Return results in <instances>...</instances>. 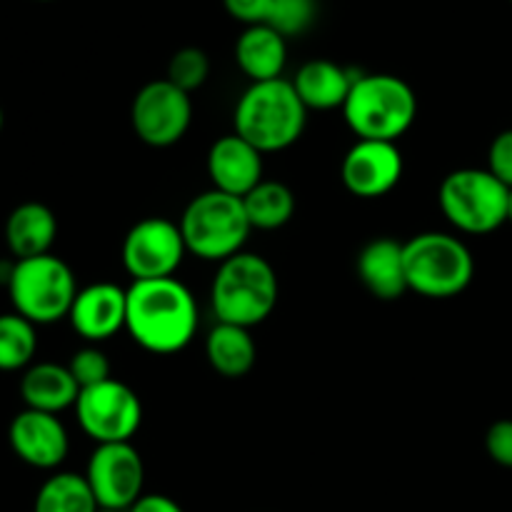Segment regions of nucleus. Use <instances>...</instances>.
Instances as JSON below:
<instances>
[{"label": "nucleus", "mask_w": 512, "mask_h": 512, "mask_svg": "<svg viewBox=\"0 0 512 512\" xmlns=\"http://www.w3.org/2000/svg\"><path fill=\"white\" fill-rule=\"evenodd\" d=\"M125 330L148 353H180L198 333V303L175 278L135 280L128 288Z\"/></svg>", "instance_id": "obj_1"}, {"label": "nucleus", "mask_w": 512, "mask_h": 512, "mask_svg": "<svg viewBox=\"0 0 512 512\" xmlns=\"http://www.w3.org/2000/svg\"><path fill=\"white\" fill-rule=\"evenodd\" d=\"M308 123V108L298 98L293 80L275 78L250 83L235 105V133L260 153H278L298 143Z\"/></svg>", "instance_id": "obj_2"}, {"label": "nucleus", "mask_w": 512, "mask_h": 512, "mask_svg": "<svg viewBox=\"0 0 512 512\" xmlns=\"http://www.w3.org/2000/svg\"><path fill=\"white\" fill-rule=\"evenodd\" d=\"M343 115L358 140L395 143L418 118V95L398 75H358L343 105Z\"/></svg>", "instance_id": "obj_3"}, {"label": "nucleus", "mask_w": 512, "mask_h": 512, "mask_svg": "<svg viewBox=\"0 0 512 512\" xmlns=\"http://www.w3.org/2000/svg\"><path fill=\"white\" fill-rule=\"evenodd\" d=\"M278 275L273 265L255 253H238L218 265L210 288L218 323L255 328L270 318L278 305Z\"/></svg>", "instance_id": "obj_4"}, {"label": "nucleus", "mask_w": 512, "mask_h": 512, "mask_svg": "<svg viewBox=\"0 0 512 512\" xmlns=\"http://www.w3.org/2000/svg\"><path fill=\"white\" fill-rule=\"evenodd\" d=\"M178 225L188 253L218 265L243 253L245 240L253 230L243 198L220 193L215 188L195 195L183 210Z\"/></svg>", "instance_id": "obj_5"}, {"label": "nucleus", "mask_w": 512, "mask_h": 512, "mask_svg": "<svg viewBox=\"0 0 512 512\" xmlns=\"http://www.w3.org/2000/svg\"><path fill=\"white\" fill-rule=\"evenodd\" d=\"M408 290L423 298H455L475 275V260L468 245L450 233H420L403 243Z\"/></svg>", "instance_id": "obj_6"}, {"label": "nucleus", "mask_w": 512, "mask_h": 512, "mask_svg": "<svg viewBox=\"0 0 512 512\" xmlns=\"http://www.w3.org/2000/svg\"><path fill=\"white\" fill-rule=\"evenodd\" d=\"M8 293L15 313L33 325H50L68 318L78 285L70 265L48 253L18 260L8 275Z\"/></svg>", "instance_id": "obj_7"}, {"label": "nucleus", "mask_w": 512, "mask_h": 512, "mask_svg": "<svg viewBox=\"0 0 512 512\" xmlns=\"http://www.w3.org/2000/svg\"><path fill=\"white\" fill-rule=\"evenodd\" d=\"M510 188L488 168H460L445 175L438 203L450 225L470 235H485L508 223Z\"/></svg>", "instance_id": "obj_8"}, {"label": "nucleus", "mask_w": 512, "mask_h": 512, "mask_svg": "<svg viewBox=\"0 0 512 512\" xmlns=\"http://www.w3.org/2000/svg\"><path fill=\"white\" fill-rule=\"evenodd\" d=\"M75 415L83 433L98 445L130 443L143 423V403L133 388L110 378L80 390Z\"/></svg>", "instance_id": "obj_9"}, {"label": "nucleus", "mask_w": 512, "mask_h": 512, "mask_svg": "<svg viewBox=\"0 0 512 512\" xmlns=\"http://www.w3.org/2000/svg\"><path fill=\"white\" fill-rule=\"evenodd\" d=\"M190 120H193L190 95L168 78L143 85L130 108L135 135L150 148H170L183 140Z\"/></svg>", "instance_id": "obj_10"}, {"label": "nucleus", "mask_w": 512, "mask_h": 512, "mask_svg": "<svg viewBox=\"0 0 512 512\" xmlns=\"http://www.w3.org/2000/svg\"><path fill=\"white\" fill-rule=\"evenodd\" d=\"M85 480L100 508L130 510L143 498V458L133 443H103L90 455Z\"/></svg>", "instance_id": "obj_11"}, {"label": "nucleus", "mask_w": 512, "mask_h": 512, "mask_svg": "<svg viewBox=\"0 0 512 512\" xmlns=\"http://www.w3.org/2000/svg\"><path fill=\"white\" fill-rule=\"evenodd\" d=\"M185 253L180 225L168 218L140 220L123 240V265L135 280L173 278Z\"/></svg>", "instance_id": "obj_12"}, {"label": "nucleus", "mask_w": 512, "mask_h": 512, "mask_svg": "<svg viewBox=\"0 0 512 512\" xmlns=\"http://www.w3.org/2000/svg\"><path fill=\"white\" fill-rule=\"evenodd\" d=\"M340 178L355 198H383L403 178V153L385 140H358L345 153Z\"/></svg>", "instance_id": "obj_13"}, {"label": "nucleus", "mask_w": 512, "mask_h": 512, "mask_svg": "<svg viewBox=\"0 0 512 512\" xmlns=\"http://www.w3.org/2000/svg\"><path fill=\"white\" fill-rule=\"evenodd\" d=\"M8 443L25 465L53 470L68 458V433L58 415L25 408L8 428Z\"/></svg>", "instance_id": "obj_14"}, {"label": "nucleus", "mask_w": 512, "mask_h": 512, "mask_svg": "<svg viewBox=\"0 0 512 512\" xmlns=\"http://www.w3.org/2000/svg\"><path fill=\"white\" fill-rule=\"evenodd\" d=\"M128 318V290L115 283H93L78 290L68 320L75 333L88 343H103L125 330Z\"/></svg>", "instance_id": "obj_15"}, {"label": "nucleus", "mask_w": 512, "mask_h": 512, "mask_svg": "<svg viewBox=\"0 0 512 512\" xmlns=\"http://www.w3.org/2000/svg\"><path fill=\"white\" fill-rule=\"evenodd\" d=\"M208 175L215 190L245 198L263 183V153L238 133L223 135L208 150Z\"/></svg>", "instance_id": "obj_16"}, {"label": "nucleus", "mask_w": 512, "mask_h": 512, "mask_svg": "<svg viewBox=\"0 0 512 512\" xmlns=\"http://www.w3.org/2000/svg\"><path fill=\"white\" fill-rule=\"evenodd\" d=\"M358 278L378 300H398L408 293L403 243L393 238H375L360 250Z\"/></svg>", "instance_id": "obj_17"}, {"label": "nucleus", "mask_w": 512, "mask_h": 512, "mask_svg": "<svg viewBox=\"0 0 512 512\" xmlns=\"http://www.w3.org/2000/svg\"><path fill=\"white\" fill-rule=\"evenodd\" d=\"M358 75L333 60L315 58L300 65L293 88L308 110L343 108Z\"/></svg>", "instance_id": "obj_18"}, {"label": "nucleus", "mask_w": 512, "mask_h": 512, "mask_svg": "<svg viewBox=\"0 0 512 512\" xmlns=\"http://www.w3.org/2000/svg\"><path fill=\"white\" fill-rule=\"evenodd\" d=\"M80 395V385L70 375L68 365L58 363H35L25 368L20 378V398L25 408L40 410V413L58 415L63 410L75 408Z\"/></svg>", "instance_id": "obj_19"}, {"label": "nucleus", "mask_w": 512, "mask_h": 512, "mask_svg": "<svg viewBox=\"0 0 512 512\" xmlns=\"http://www.w3.org/2000/svg\"><path fill=\"white\" fill-rule=\"evenodd\" d=\"M235 63L253 83L283 78L285 63H288V45H285L283 35L270 25H250L235 43Z\"/></svg>", "instance_id": "obj_20"}, {"label": "nucleus", "mask_w": 512, "mask_h": 512, "mask_svg": "<svg viewBox=\"0 0 512 512\" xmlns=\"http://www.w3.org/2000/svg\"><path fill=\"white\" fill-rule=\"evenodd\" d=\"M58 235L55 213L43 203L18 205L5 220V243L18 260L48 255Z\"/></svg>", "instance_id": "obj_21"}, {"label": "nucleus", "mask_w": 512, "mask_h": 512, "mask_svg": "<svg viewBox=\"0 0 512 512\" xmlns=\"http://www.w3.org/2000/svg\"><path fill=\"white\" fill-rule=\"evenodd\" d=\"M205 358L215 373L235 380L253 370L258 348H255V340L248 328L218 323L205 340Z\"/></svg>", "instance_id": "obj_22"}, {"label": "nucleus", "mask_w": 512, "mask_h": 512, "mask_svg": "<svg viewBox=\"0 0 512 512\" xmlns=\"http://www.w3.org/2000/svg\"><path fill=\"white\" fill-rule=\"evenodd\" d=\"M253 230H278L290 223L295 213L293 190L278 180H263L243 198Z\"/></svg>", "instance_id": "obj_23"}, {"label": "nucleus", "mask_w": 512, "mask_h": 512, "mask_svg": "<svg viewBox=\"0 0 512 512\" xmlns=\"http://www.w3.org/2000/svg\"><path fill=\"white\" fill-rule=\"evenodd\" d=\"M100 505L85 475L55 473L40 485L33 512H98Z\"/></svg>", "instance_id": "obj_24"}, {"label": "nucleus", "mask_w": 512, "mask_h": 512, "mask_svg": "<svg viewBox=\"0 0 512 512\" xmlns=\"http://www.w3.org/2000/svg\"><path fill=\"white\" fill-rule=\"evenodd\" d=\"M35 350H38L35 325L18 313L0 315V370L13 373V370L30 368Z\"/></svg>", "instance_id": "obj_25"}, {"label": "nucleus", "mask_w": 512, "mask_h": 512, "mask_svg": "<svg viewBox=\"0 0 512 512\" xmlns=\"http://www.w3.org/2000/svg\"><path fill=\"white\" fill-rule=\"evenodd\" d=\"M318 18V0H273L268 23L285 40L303 35Z\"/></svg>", "instance_id": "obj_26"}, {"label": "nucleus", "mask_w": 512, "mask_h": 512, "mask_svg": "<svg viewBox=\"0 0 512 512\" xmlns=\"http://www.w3.org/2000/svg\"><path fill=\"white\" fill-rule=\"evenodd\" d=\"M210 75V60L200 48H180L168 63V80L185 93L203 88Z\"/></svg>", "instance_id": "obj_27"}, {"label": "nucleus", "mask_w": 512, "mask_h": 512, "mask_svg": "<svg viewBox=\"0 0 512 512\" xmlns=\"http://www.w3.org/2000/svg\"><path fill=\"white\" fill-rule=\"evenodd\" d=\"M70 375L75 378V383L80 385V390L93 388V385L105 383L110 380V360L95 345H85V348L75 350L73 358L68 363Z\"/></svg>", "instance_id": "obj_28"}, {"label": "nucleus", "mask_w": 512, "mask_h": 512, "mask_svg": "<svg viewBox=\"0 0 512 512\" xmlns=\"http://www.w3.org/2000/svg\"><path fill=\"white\" fill-rule=\"evenodd\" d=\"M488 170L503 185L512 188V128L493 138L488 150Z\"/></svg>", "instance_id": "obj_29"}, {"label": "nucleus", "mask_w": 512, "mask_h": 512, "mask_svg": "<svg viewBox=\"0 0 512 512\" xmlns=\"http://www.w3.org/2000/svg\"><path fill=\"white\" fill-rule=\"evenodd\" d=\"M485 450L493 463L512 470V420H498L490 425L485 435Z\"/></svg>", "instance_id": "obj_30"}, {"label": "nucleus", "mask_w": 512, "mask_h": 512, "mask_svg": "<svg viewBox=\"0 0 512 512\" xmlns=\"http://www.w3.org/2000/svg\"><path fill=\"white\" fill-rule=\"evenodd\" d=\"M223 5L230 18L240 20V23H245L250 28V25L268 23L273 0H223Z\"/></svg>", "instance_id": "obj_31"}, {"label": "nucleus", "mask_w": 512, "mask_h": 512, "mask_svg": "<svg viewBox=\"0 0 512 512\" xmlns=\"http://www.w3.org/2000/svg\"><path fill=\"white\" fill-rule=\"evenodd\" d=\"M128 512H185L168 495H143Z\"/></svg>", "instance_id": "obj_32"}, {"label": "nucleus", "mask_w": 512, "mask_h": 512, "mask_svg": "<svg viewBox=\"0 0 512 512\" xmlns=\"http://www.w3.org/2000/svg\"><path fill=\"white\" fill-rule=\"evenodd\" d=\"M508 223H512V188H510V200H508Z\"/></svg>", "instance_id": "obj_33"}, {"label": "nucleus", "mask_w": 512, "mask_h": 512, "mask_svg": "<svg viewBox=\"0 0 512 512\" xmlns=\"http://www.w3.org/2000/svg\"><path fill=\"white\" fill-rule=\"evenodd\" d=\"M98 512H128V510H108V508H100Z\"/></svg>", "instance_id": "obj_34"}, {"label": "nucleus", "mask_w": 512, "mask_h": 512, "mask_svg": "<svg viewBox=\"0 0 512 512\" xmlns=\"http://www.w3.org/2000/svg\"><path fill=\"white\" fill-rule=\"evenodd\" d=\"M3 120H5L3 118V108H0V130H3Z\"/></svg>", "instance_id": "obj_35"}, {"label": "nucleus", "mask_w": 512, "mask_h": 512, "mask_svg": "<svg viewBox=\"0 0 512 512\" xmlns=\"http://www.w3.org/2000/svg\"><path fill=\"white\" fill-rule=\"evenodd\" d=\"M510 3H512V0H510Z\"/></svg>", "instance_id": "obj_36"}]
</instances>
